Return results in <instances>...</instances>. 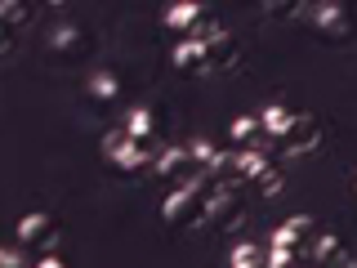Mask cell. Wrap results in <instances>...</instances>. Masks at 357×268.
Masks as SVG:
<instances>
[{
  "mask_svg": "<svg viewBox=\"0 0 357 268\" xmlns=\"http://www.w3.org/2000/svg\"><path fill=\"white\" fill-rule=\"evenodd\" d=\"M103 165L116 179H143V170H148V148L134 143L130 134H107L103 139Z\"/></svg>",
  "mask_w": 357,
  "mask_h": 268,
  "instance_id": "6da1fadb",
  "label": "cell"
},
{
  "mask_svg": "<svg viewBox=\"0 0 357 268\" xmlns=\"http://www.w3.org/2000/svg\"><path fill=\"white\" fill-rule=\"evenodd\" d=\"M161 215L170 223V232H178V237H183V232H197L201 223H210L206 219V197L192 193V188H174V193L165 197Z\"/></svg>",
  "mask_w": 357,
  "mask_h": 268,
  "instance_id": "7a4b0ae2",
  "label": "cell"
},
{
  "mask_svg": "<svg viewBox=\"0 0 357 268\" xmlns=\"http://www.w3.org/2000/svg\"><path fill=\"white\" fill-rule=\"evenodd\" d=\"M312 36L326 45H344L357 36V14L349 5H317L312 9Z\"/></svg>",
  "mask_w": 357,
  "mask_h": 268,
  "instance_id": "3957f363",
  "label": "cell"
},
{
  "mask_svg": "<svg viewBox=\"0 0 357 268\" xmlns=\"http://www.w3.org/2000/svg\"><path fill=\"white\" fill-rule=\"evenodd\" d=\"M241 179L268 201L277 188H282V165H277L264 148H250V152H241Z\"/></svg>",
  "mask_w": 357,
  "mask_h": 268,
  "instance_id": "277c9868",
  "label": "cell"
},
{
  "mask_svg": "<svg viewBox=\"0 0 357 268\" xmlns=\"http://www.w3.org/2000/svg\"><path fill=\"white\" fill-rule=\"evenodd\" d=\"M63 241V228L54 215H27L18 223V246L22 251H36V255H54V246Z\"/></svg>",
  "mask_w": 357,
  "mask_h": 268,
  "instance_id": "5b68a950",
  "label": "cell"
},
{
  "mask_svg": "<svg viewBox=\"0 0 357 268\" xmlns=\"http://www.w3.org/2000/svg\"><path fill=\"white\" fill-rule=\"evenodd\" d=\"M277 148L286 156H308L321 148V121L308 117V112H295V121H290V130L277 139Z\"/></svg>",
  "mask_w": 357,
  "mask_h": 268,
  "instance_id": "8992f818",
  "label": "cell"
},
{
  "mask_svg": "<svg viewBox=\"0 0 357 268\" xmlns=\"http://www.w3.org/2000/svg\"><path fill=\"white\" fill-rule=\"evenodd\" d=\"M165 27L183 31V36H192V40H206L210 31H215V14H210L206 5H174L170 14H165Z\"/></svg>",
  "mask_w": 357,
  "mask_h": 268,
  "instance_id": "52a82bcc",
  "label": "cell"
},
{
  "mask_svg": "<svg viewBox=\"0 0 357 268\" xmlns=\"http://www.w3.org/2000/svg\"><path fill=\"white\" fill-rule=\"evenodd\" d=\"M201 45H206V63H210V72H232V67H237V59H241V40L232 36L228 27H215Z\"/></svg>",
  "mask_w": 357,
  "mask_h": 268,
  "instance_id": "ba28073f",
  "label": "cell"
},
{
  "mask_svg": "<svg viewBox=\"0 0 357 268\" xmlns=\"http://www.w3.org/2000/svg\"><path fill=\"white\" fill-rule=\"evenodd\" d=\"M317 237H321V228L317 223H312L308 215H295V219H286L282 228H277V237H273V246L277 251H312V246H317Z\"/></svg>",
  "mask_w": 357,
  "mask_h": 268,
  "instance_id": "9c48e42d",
  "label": "cell"
},
{
  "mask_svg": "<svg viewBox=\"0 0 357 268\" xmlns=\"http://www.w3.org/2000/svg\"><path fill=\"white\" fill-rule=\"evenodd\" d=\"M206 219L215 223V228H237V223L245 219V206H241V197L232 193V188H219V193L206 201Z\"/></svg>",
  "mask_w": 357,
  "mask_h": 268,
  "instance_id": "30bf717a",
  "label": "cell"
},
{
  "mask_svg": "<svg viewBox=\"0 0 357 268\" xmlns=\"http://www.w3.org/2000/svg\"><path fill=\"white\" fill-rule=\"evenodd\" d=\"M54 54H59L63 63H81L94 54V36H89L85 27H63L59 36H54Z\"/></svg>",
  "mask_w": 357,
  "mask_h": 268,
  "instance_id": "8fae6325",
  "label": "cell"
},
{
  "mask_svg": "<svg viewBox=\"0 0 357 268\" xmlns=\"http://www.w3.org/2000/svg\"><path fill=\"white\" fill-rule=\"evenodd\" d=\"M312 260H317V268H353V255L344 251V241L340 237H331V232H321L317 246H312Z\"/></svg>",
  "mask_w": 357,
  "mask_h": 268,
  "instance_id": "7c38bea8",
  "label": "cell"
},
{
  "mask_svg": "<svg viewBox=\"0 0 357 268\" xmlns=\"http://www.w3.org/2000/svg\"><path fill=\"white\" fill-rule=\"evenodd\" d=\"M174 67L183 76H201V72H210V63H206V45L201 40H178V50H174Z\"/></svg>",
  "mask_w": 357,
  "mask_h": 268,
  "instance_id": "4fadbf2b",
  "label": "cell"
},
{
  "mask_svg": "<svg viewBox=\"0 0 357 268\" xmlns=\"http://www.w3.org/2000/svg\"><path fill=\"white\" fill-rule=\"evenodd\" d=\"M259 139H264V121H255V117H237V121H232V143H237V148L250 152Z\"/></svg>",
  "mask_w": 357,
  "mask_h": 268,
  "instance_id": "5bb4252c",
  "label": "cell"
},
{
  "mask_svg": "<svg viewBox=\"0 0 357 268\" xmlns=\"http://www.w3.org/2000/svg\"><path fill=\"white\" fill-rule=\"evenodd\" d=\"M126 134H130L134 143H143V148H148V143L156 139V117H152V112H134L130 126H126Z\"/></svg>",
  "mask_w": 357,
  "mask_h": 268,
  "instance_id": "9a60e30c",
  "label": "cell"
},
{
  "mask_svg": "<svg viewBox=\"0 0 357 268\" xmlns=\"http://www.w3.org/2000/svg\"><path fill=\"white\" fill-rule=\"evenodd\" d=\"M290 121H295V112H286V107H268V112H264V134H268V139H282V134L290 130Z\"/></svg>",
  "mask_w": 357,
  "mask_h": 268,
  "instance_id": "2e32d148",
  "label": "cell"
},
{
  "mask_svg": "<svg viewBox=\"0 0 357 268\" xmlns=\"http://www.w3.org/2000/svg\"><path fill=\"white\" fill-rule=\"evenodd\" d=\"M188 161H192V152H165L161 156V165H156V170H161L165 179H178V174H188Z\"/></svg>",
  "mask_w": 357,
  "mask_h": 268,
  "instance_id": "e0dca14e",
  "label": "cell"
},
{
  "mask_svg": "<svg viewBox=\"0 0 357 268\" xmlns=\"http://www.w3.org/2000/svg\"><path fill=\"white\" fill-rule=\"evenodd\" d=\"M89 94H94V103H116V98H121L116 76H98V81L89 85Z\"/></svg>",
  "mask_w": 357,
  "mask_h": 268,
  "instance_id": "ac0fdd59",
  "label": "cell"
},
{
  "mask_svg": "<svg viewBox=\"0 0 357 268\" xmlns=\"http://www.w3.org/2000/svg\"><path fill=\"white\" fill-rule=\"evenodd\" d=\"M0 18H5V27H22V22L31 18V9H27V5H14V0H9V5H0Z\"/></svg>",
  "mask_w": 357,
  "mask_h": 268,
  "instance_id": "d6986e66",
  "label": "cell"
},
{
  "mask_svg": "<svg viewBox=\"0 0 357 268\" xmlns=\"http://www.w3.org/2000/svg\"><path fill=\"white\" fill-rule=\"evenodd\" d=\"M250 264H259V251L255 246H237L232 251V268H250Z\"/></svg>",
  "mask_w": 357,
  "mask_h": 268,
  "instance_id": "ffe728a7",
  "label": "cell"
},
{
  "mask_svg": "<svg viewBox=\"0 0 357 268\" xmlns=\"http://www.w3.org/2000/svg\"><path fill=\"white\" fill-rule=\"evenodd\" d=\"M295 9H299L295 0H286V5H282V0H273V5H264V14H268V18H290Z\"/></svg>",
  "mask_w": 357,
  "mask_h": 268,
  "instance_id": "44dd1931",
  "label": "cell"
},
{
  "mask_svg": "<svg viewBox=\"0 0 357 268\" xmlns=\"http://www.w3.org/2000/svg\"><path fill=\"white\" fill-rule=\"evenodd\" d=\"M295 260H299L295 251H277V246H273V260H268V268H295Z\"/></svg>",
  "mask_w": 357,
  "mask_h": 268,
  "instance_id": "7402d4cb",
  "label": "cell"
},
{
  "mask_svg": "<svg viewBox=\"0 0 357 268\" xmlns=\"http://www.w3.org/2000/svg\"><path fill=\"white\" fill-rule=\"evenodd\" d=\"M36 268H67V264H63V260H54V255H45V260H40Z\"/></svg>",
  "mask_w": 357,
  "mask_h": 268,
  "instance_id": "603a6c76",
  "label": "cell"
},
{
  "mask_svg": "<svg viewBox=\"0 0 357 268\" xmlns=\"http://www.w3.org/2000/svg\"><path fill=\"white\" fill-rule=\"evenodd\" d=\"M250 268H268V264H250Z\"/></svg>",
  "mask_w": 357,
  "mask_h": 268,
  "instance_id": "cb8c5ba5",
  "label": "cell"
}]
</instances>
